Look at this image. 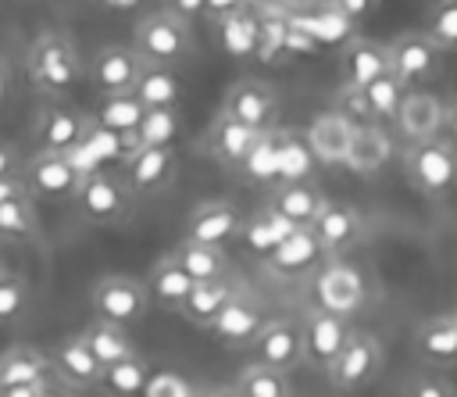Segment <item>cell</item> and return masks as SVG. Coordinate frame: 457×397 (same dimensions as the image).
Returning <instances> with one entry per match:
<instances>
[{
	"mask_svg": "<svg viewBox=\"0 0 457 397\" xmlns=\"http://www.w3.org/2000/svg\"><path fill=\"white\" fill-rule=\"evenodd\" d=\"M353 132L357 125L343 114V111H321L311 118L303 139H307V150L328 165V168H346V157H350V143H353Z\"/></svg>",
	"mask_w": 457,
	"mask_h": 397,
	"instance_id": "obj_19",
	"label": "cell"
},
{
	"mask_svg": "<svg viewBox=\"0 0 457 397\" xmlns=\"http://www.w3.org/2000/svg\"><path fill=\"white\" fill-rule=\"evenodd\" d=\"M389 154H393V143H389L386 129L378 122H368V125H357V132H353L346 168L357 175H375L389 161Z\"/></svg>",
	"mask_w": 457,
	"mask_h": 397,
	"instance_id": "obj_31",
	"label": "cell"
},
{
	"mask_svg": "<svg viewBox=\"0 0 457 397\" xmlns=\"http://www.w3.org/2000/svg\"><path fill=\"white\" fill-rule=\"evenodd\" d=\"M264 322H268L264 304H261L253 293L236 290V293L228 297V304L218 311V318H214L211 333H214V340H218V343L232 347V351H246V347L253 343V336L261 333V325H264Z\"/></svg>",
	"mask_w": 457,
	"mask_h": 397,
	"instance_id": "obj_16",
	"label": "cell"
},
{
	"mask_svg": "<svg viewBox=\"0 0 457 397\" xmlns=\"http://www.w3.org/2000/svg\"><path fill=\"white\" fill-rule=\"evenodd\" d=\"M93 114L71 107V104H46L36 118V150H61V154H71L75 147L86 143V136L93 132Z\"/></svg>",
	"mask_w": 457,
	"mask_h": 397,
	"instance_id": "obj_13",
	"label": "cell"
},
{
	"mask_svg": "<svg viewBox=\"0 0 457 397\" xmlns=\"http://www.w3.org/2000/svg\"><path fill=\"white\" fill-rule=\"evenodd\" d=\"M261 136H264V132H257V129L236 122V118L225 114V111H218V118L211 122L207 143H211V154L218 157V165L232 168V172H243V165H246V157H250V150L257 147Z\"/></svg>",
	"mask_w": 457,
	"mask_h": 397,
	"instance_id": "obj_22",
	"label": "cell"
},
{
	"mask_svg": "<svg viewBox=\"0 0 457 397\" xmlns=\"http://www.w3.org/2000/svg\"><path fill=\"white\" fill-rule=\"evenodd\" d=\"M132 204H136V193L129 190L125 175L121 172H107V168H89L82 172L75 193H71V207L75 215L86 222V225H121L132 218Z\"/></svg>",
	"mask_w": 457,
	"mask_h": 397,
	"instance_id": "obj_2",
	"label": "cell"
},
{
	"mask_svg": "<svg viewBox=\"0 0 457 397\" xmlns=\"http://www.w3.org/2000/svg\"><path fill=\"white\" fill-rule=\"evenodd\" d=\"M350 333H353L350 318L307 308V315H303V365L314 372H328L332 361L339 358V351L346 347Z\"/></svg>",
	"mask_w": 457,
	"mask_h": 397,
	"instance_id": "obj_12",
	"label": "cell"
},
{
	"mask_svg": "<svg viewBox=\"0 0 457 397\" xmlns=\"http://www.w3.org/2000/svg\"><path fill=\"white\" fill-rule=\"evenodd\" d=\"M143 57L136 54V46H121V43H111L104 50L93 54L89 61V82L96 89V97H107V93H132L136 89V79L143 72Z\"/></svg>",
	"mask_w": 457,
	"mask_h": 397,
	"instance_id": "obj_18",
	"label": "cell"
},
{
	"mask_svg": "<svg viewBox=\"0 0 457 397\" xmlns=\"http://www.w3.org/2000/svg\"><path fill=\"white\" fill-rule=\"evenodd\" d=\"M11 175H14V150L7 143H0V186L4 182H14Z\"/></svg>",
	"mask_w": 457,
	"mask_h": 397,
	"instance_id": "obj_52",
	"label": "cell"
},
{
	"mask_svg": "<svg viewBox=\"0 0 457 397\" xmlns=\"http://www.w3.org/2000/svg\"><path fill=\"white\" fill-rule=\"evenodd\" d=\"M171 14L186 18V21H196V18H207V0H164Z\"/></svg>",
	"mask_w": 457,
	"mask_h": 397,
	"instance_id": "obj_49",
	"label": "cell"
},
{
	"mask_svg": "<svg viewBox=\"0 0 457 397\" xmlns=\"http://www.w3.org/2000/svg\"><path fill=\"white\" fill-rule=\"evenodd\" d=\"M175 258L182 261V268L193 275V283L200 279H221L232 272L228 265V254L221 243H196V240H182L175 247Z\"/></svg>",
	"mask_w": 457,
	"mask_h": 397,
	"instance_id": "obj_35",
	"label": "cell"
},
{
	"mask_svg": "<svg viewBox=\"0 0 457 397\" xmlns=\"http://www.w3.org/2000/svg\"><path fill=\"white\" fill-rule=\"evenodd\" d=\"M246 351H250V361L271 365L278 372H293L296 365H303V318H293V315L268 318Z\"/></svg>",
	"mask_w": 457,
	"mask_h": 397,
	"instance_id": "obj_11",
	"label": "cell"
},
{
	"mask_svg": "<svg viewBox=\"0 0 457 397\" xmlns=\"http://www.w3.org/2000/svg\"><path fill=\"white\" fill-rule=\"evenodd\" d=\"M236 290H239V286H236L232 275H221V279H200V283H193V290L186 293L179 315H182L193 329H211L214 318H218V311L228 304V297H232Z\"/></svg>",
	"mask_w": 457,
	"mask_h": 397,
	"instance_id": "obj_27",
	"label": "cell"
},
{
	"mask_svg": "<svg viewBox=\"0 0 457 397\" xmlns=\"http://www.w3.org/2000/svg\"><path fill=\"white\" fill-rule=\"evenodd\" d=\"M143 397H196V390L179 372H154L146 390H143Z\"/></svg>",
	"mask_w": 457,
	"mask_h": 397,
	"instance_id": "obj_47",
	"label": "cell"
},
{
	"mask_svg": "<svg viewBox=\"0 0 457 397\" xmlns=\"http://www.w3.org/2000/svg\"><path fill=\"white\" fill-rule=\"evenodd\" d=\"M146 107H179L182 100V82L175 64H143L136 89H132Z\"/></svg>",
	"mask_w": 457,
	"mask_h": 397,
	"instance_id": "obj_32",
	"label": "cell"
},
{
	"mask_svg": "<svg viewBox=\"0 0 457 397\" xmlns=\"http://www.w3.org/2000/svg\"><path fill=\"white\" fill-rule=\"evenodd\" d=\"M386 72H389V50H386V43H375L368 36H353L346 43V50H343V82L346 86L364 89V86H371Z\"/></svg>",
	"mask_w": 457,
	"mask_h": 397,
	"instance_id": "obj_30",
	"label": "cell"
},
{
	"mask_svg": "<svg viewBox=\"0 0 457 397\" xmlns=\"http://www.w3.org/2000/svg\"><path fill=\"white\" fill-rule=\"evenodd\" d=\"M143 114H146V104L136 93H107V97H100L93 122L100 129H111V132H136Z\"/></svg>",
	"mask_w": 457,
	"mask_h": 397,
	"instance_id": "obj_36",
	"label": "cell"
},
{
	"mask_svg": "<svg viewBox=\"0 0 457 397\" xmlns=\"http://www.w3.org/2000/svg\"><path fill=\"white\" fill-rule=\"evenodd\" d=\"M328 4H332V11H336L343 21H364V18H371L375 7H378V0H328Z\"/></svg>",
	"mask_w": 457,
	"mask_h": 397,
	"instance_id": "obj_48",
	"label": "cell"
},
{
	"mask_svg": "<svg viewBox=\"0 0 457 397\" xmlns=\"http://www.w3.org/2000/svg\"><path fill=\"white\" fill-rule=\"evenodd\" d=\"M54 372H57V379H61L64 386H71L75 393H82V390L100 386L104 365H100V358L89 351V343H86L82 333H79V336L64 340V343L54 351Z\"/></svg>",
	"mask_w": 457,
	"mask_h": 397,
	"instance_id": "obj_26",
	"label": "cell"
},
{
	"mask_svg": "<svg viewBox=\"0 0 457 397\" xmlns=\"http://www.w3.org/2000/svg\"><path fill=\"white\" fill-rule=\"evenodd\" d=\"M403 172L421 197L450 200L457 193V147L446 136L414 139L403 150Z\"/></svg>",
	"mask_w": 457,
	"mask_h": 397,
	"instance_id": "obj_4",
	"label": "cell"
},
{
	"mask_svg": "<svg viewBox=\"0 0 457 397\" xmlns=\"http://www.w3.org/2000/svg\"><path fill=\"white\" fill-rule=\"evenodd\" d=\"M311 232L318 236L325 258H339L343 250H350L361 236V211L350 204H328L318 211V218L311 222Z\"/></svg>",
	"mask_w": 457,
	"mask_h": 397,
	"instance_id": "obj_25",
	"label": "cell"
},
{
	"mask_svg": "<svg viewBox=\"0 0 457 397\" xmlns=\"http://www.w3.org/2000/svg\"><path fill=\"white\" fill-rule=\"evenodd\" d=\"M289 32H293V21H289V18L261 11L257 57H261V61H282V54H286V43H289Z\"/></svg>",
	"mask_w": 457,
	"mask_h": 397,
	"instance_id": "obj_44",
	"label": "cell"
},
{
	"mask_svg": "<svg viewBox=\"0 0 457 397\" xmlns=\"http://www.w3.org/2000/svg\"><path fill=\"white\" fill-rule=\"evenodd\" d=\"M82 179V168L71 154L61 150H36L21 172V186L32 200H71L75 186Z\"/></svg>",
	"mask_w": 457,
	"mask_h": 397,
	"instance_id": "obj_9",
	"label": "cell"
},
{
	"mask_svg": "<svg viewBox=\"0 0 457 397\" xmlns=\"http://www.w3.org/2000/svg\"><path fill=\"white\" fill-rule=\"evenodd\" d=\"M54 376V354H46L36 343H11L7 351H0V386L43 383Z\"/></svg>",
	"mask_w": 457,
	"mask_h": 397,
	"instance_id": "obj_29",
	"label": "cell"
},
{
	"mask_svg": "<svg viewBox=\"0 0 457 397\" xmlns=\"http://www.w3.org/2000/svg\"><path fill=\"white\" fill-rule=\"evenodd\" d=\"M132 46L146 64H182L193 57L196 43H193V29L186 18L164 11H150L146 18H139L136 32H132Z\"/></svg>",
	"mask_w": 457,
	"mask_h": 397,
	"instance_id": "obj_5",
	"label": "cell"
},
{
	"mask_svg": "<svg viewBox=\"0 0 457 397\" xmlns=\"http://www.w3.org/2000/svg\"><path fill=\"white\" fill-rule=\"evenodd\" d=\"M382 365H386V351H382L378 336L368 329H353L346 347L339 351V358L332 361V368L325 376H328L332 390L353 393V390H364L371 379H378Z\"/></svg>",
	"mask_w": 457,
	"mask_h": 397,
	"instance_id": "obj_7",
	"label": "cell"
},
{
	"mask_svg": "<svg viewBox=\"0 0 457 397\" xmlns=\"http://www.w3.org/2000/svg\"><path fill=\"white\" fill-rule=\"evenodd\" d=\"M0 97H4V72H0Z\"/></svg>",
	"mask_w": 457,
	"mask_h": 397,
	"instance_id": "obj_56",
	"label": "cell"
},
{
	"mask_svg": "<svg viewBox=\"0 0 457 397\" xmlns=\"http://www.w3.org/2000/svg\"><path fill=\"white\" fill-rule=\"evenodd\" d=\"M82 340L89 343V351L100 358V365H114L121 358H132L139 354L132 336H129V325H118V322H107V318H93L86 329H82Z\"/></svg>",
	"mask_w": 457,
	"mask_h": 397,
	"instance_id": "obj_33",
	"label": "cell"
},
{
	"mask_svg": "<svg viewBox=\"0 0 457 397\" xmlns=\"http://www.w3.org/2000/svg\"><path fill=\"white\" fill-rule=\"evenodd\" d=\"M179 132V107H146L143 122L136 125L139 147H161L171 143Z\"/></svg>",
	"mask_w": 457,
	"mask_h": 397,
	"instance_id": "obj_42",
	"label": "cell"
},
{
	"mask_svg": "<svg viewBox=\"0 0 457 397\" xmlns=\"http://www.w3.org/2000/svg\"><path fill=\"white\" fill-rule=\"evenodd\" d=\"M146 290H150V300H154L157 308L179 311L182 300H186V293L193 290V275L182 268V261L175 258V250H168V254H161V258L150 265V272H146Z\"/></svg>",
	"mask_w": 457,
	"mask_h": 397,
	"instance_id": "obj_28",
	"label": "cell"
},
{
	"mask_svg": "<svg viewBox=\"0 0 457 397\" xmlns=\"http://www.w3.org/2000/svg\"><path fill=\"white\" fill-rule=\"evenodd\" d=\"M250 0H207V18L218 25V21H225L228 14H236V11H243Z\"/></svg>",
	"mask_w": 457,
	"mask_h": 397,
	"instance_id": "obj_50",
	"label": "cell"
},
{
	"mask_svg": "<svg viewBox=\"0 0 457 397\" xmlns=\"http://www.w3.org/2000/svg\"><path fill=\"white\" fill-rule=\"evenodd\" d=\"M403 93H407V86H403L393 72H386V75H378L371 86H364V97H368V107H371L375 122H393L396 111H400Z\"/></svg>",
	"mask_w": 457,
	"mask_h": 397,
	"instance_id": "obj_40",
	"label": "cell"
},
{
	"mask_svg": "<svg viewBox=\"0 0 457 397\" xmlns=\"http://www.w3.org/2000/svg\"><path fill=\"white\" fill-rule=\"evenodd\" d=\"M414 354L432 368L457 365V311L432 315L414 329Z\"/></svg>",
	"mask_w": 457,
	"mask_h": 397,
	"instance_id": "obj_21",
	"label": "cell"
},
{
	"mask_svg": "<svg viewBox=\"0 0 457 397\" xmlns=\"http://www.w3.org/2000/svg\"><path fill=\"white\" fill-rule=\"evenodd\" d=\"M368 297H371V286L364 272L343 258H325L307 279V308H318L350 322L368 308Z\"/></svg>",
	"mask_w": 457,
	"mask_h": 397,
	"instance_id": "obj_1",
	"label": "cell"
},
{
	"mask_svg": "<svg viewBox=\"0 0 457 397\" xmlns=\"http://www.w3.org/2000/svg\"><path fill=\"white\" fill-rule=\"evenodd\" d=\"M396 129L403 132L407 143L414 139H432V136H443V125H446V104L443 97L428 93L425 86H414L403 93L400 100V111H396Z\"/></svg>",
	"mask_w": 457,
	"mask_h": 397,
	"instance_id": "obj_20",
	"label": "cell"
},
{
	"mask_svg": "<svg viewBox=\"0 0 457 397\" xmlns=\"http://www.w3.org/2000/svg\"><path fill=\"white\" fill-rule=\"evenodd\" d=\"M39 397H75V390H71V386H64L61 379H50V383L39 390Z\"/></svg>",
	"mask_w": 457,
	"mask_h": 397,
	"instance_id": "obj_54",
	"label": "cell"
},
{
	"mask_svg": "<svg viewBox=\"0 0 457 397\" xmlns=\"http://www.w3.org/2000/svg\"><path fill=\"white\" fill-rule=\"evenodd\" d=\"M403 397H457V386L443 372H414L403 383Z\"/></svg>",
	"mask_w": 457,
	"mask_h": 397,
	"instance_id": "obj_45",
	"label": "cell"
},
{
	"mask_svg": "<svg viewBox=\"0 0 457 397\" xmlns=\"http://www.w3.org/2000/svg\"><path fill=\"white\" fill-rule=\"evenodd\" d=\"M150 365L143 354H132V358H121L114 365H104V376H100V386L111 393V397H143L146 383H150Z\"/></svg>",
	"mask_w": 457,
	"mask_h": 397,
	"instance_id": "obj_37",
	"label": "cell"
},
{
	"mask_svg": "<svg viewBox=\"0 0 457 397\" xmlns=\"http://www.w3.org/2000/svg\"><path fill=\"white\" fill-rule=\"evenodd\" d=\"M25 75L32 82V89H39L46 97H64V93H71L82 82L86 64L79 57V50L71 46V39H64L57 32H43L29 46Z\"/></svg>",
	"mask_w": 457,
	"mask_h": 397,
	"instance_id": "obj_3",
	"label": "cell"
},
{
	"mask_svg": "<svg viewBox=\"0 0 457 397\" xmlns=\"http://www.w3.org/2000/svg\"><path fill=\"white\" fill-rule=\"evenodd\" d=\"M243 207H236L232 200L225 197H214V200H200L189 215H186V225H182V240H196V243H228L239 236L243 229Z\"/></svg>",
	"mask_w": 457,
	"mask_h": 397,
	"instance_id": "obj_17",
	"label": "cell"
},
{
	"mask_svg": "<svg viewBox=\"0 0 457 397\" xmlns=\"http://www.w3.org/2000/svg\"><path fill=\"white\" fill-rule=\"evenodd\" d=\"M121 175L136 197H161L179 179V154L171 143L161 147H136L121 161Z\"/></svg>",
	"mask_w": 457,
	"mask_h": 397,
	"instance_id": "obj_10",
	"label": "cell"
},
{
	"mask_svg": "<svg viewBox=\"0 0 457 397\" xmlns=\"http://www.w3.org/2000/svg\"><path fill=\"white\" fill-rule=\"evenodd\" d=\"M218 29L232 32L228 46L236 54H257V36H261V11H253V4H246L243 11L228 14L225 21H218Z\"/></svg>",
	"mask_w": 457,
	"mask_h": 397,
	"instance_id": "obj_41",
	"label": "cell"
},
{
	"mask_svg": "<svg viewBox=\"0 0 457 397\" xmlns=\"http://www.w3.org/2000/svg\"><path fill=\"white\" fill-rule=\"evenodd\" d=\"M29 304H32V286L25 283V275L0 268V325L21 322Z\"/></svg>",
	"mask_w": 457,
	"mask_h": 397,
	"instance_id": "obj_39",
	"label": "cell"
},
{
	"mask_svg": "<svg viewBox=\"0 0 457 397\" xmlns=\"http://www.w3.org/2000/svg\"><path fill=\"white\" fill-rule=\"evenodd\" d=\"M268 207L278 211L293 229H303V225H311L318 218V211L325 207V197H321V190L307 175H296V179H282L271 190Z\"/></svg>",
	"mask_w": 457,
	"mask_h": 397,
	"instance_id": "obj_23",
	"label": "cell"
},
{
	"mask_svg": "<svg viewBox=\"0 0 457 397\" xmlns=\"http://www.w3.org/2000/svg\"><path fill=\"white\" fill-rule=\"evenodd\" d=\"M221 111L232 114L236 122L257 129V132H271L275 122H278V97L261 79H239V82L228 86Z\"/></svg>",
	"mask_w": 457,
	"mask_h": 397,
	"instance_id": "obj_15",
	"label": "cell"
},
{
	"mask_svg": "<svg viewBox=\"0 0 457 397\" xmlns=\"http://www.w3.org/2000/svg\"><path fill=\"white\" fill-rule=\"evenodd\" d=\"M0 240L4 243H39V215L25 186H0Z\"/></svg>",
	"mask_w": 457,
	"mask_h": 397,
	"instance_id": "obj_24",
	"label": "cell"
},
{
	"mask_svg": "<svg viewBox=\"0 0 457 397\" xmlns=\"http://www.w3.org/2000/svg\"><path fill=\"white\" fill-rule=\"evenodd\" d=\"M336 111H343L353 125H368V122H375V114H371V107H368L364 89L346 86V82H343V89H339V97H336Z\"/></svg>",
	"mask_w": 457,
	"mask_h": 397,
	"instance_id": "obj_46",
	"label": "cell"
},
{
	"mask_svg": "<svg viewBox=\"0 0 457 397\" xmlns=\"http://www.w3.org/2000/svg\"><path fill=\"white\" fill-rule=\"evenodd\" d=\"M293 232V225L278 215V211H271V207H261V211H253V215H246L243 218V229H239V240L253 250V254H261V258H268L286 236Z\"/></svg>",
	"mask_w": 457,
	"mask_h": 397,
	"instance_id": "obj_34",
	"label": "cell"
},
{
	"mask_svg": "<svg viewBox=\"0 0 457 397\" xmlns=\"http://www.w3.org/2000/svg\"><path fill=\"white\" fill-rule=\"evenodd\" d=\"M200 397H246L239 390V383H225V386H214V390H204Z\"/></svg>",
	"mask_w": 457,
	"mask_h": 397,
	"instance_id": "obj_55",
	"label": "cell"
},
{
	"mask_svg": "<svg viewBox=\"0 0 457 397\" xmlns=\"http://www.w3.org/2000/svg\"><path fill=\"white\" fill-rule=\"evenodd\" d=\"M425 32L443 46V54H457V0H436L425 14Z\"/></svg>",
	"mask_w": 457,
	"mask_h": 397,
	"instance_id": "obj_43",
	"label": "cell"
},
{
	"mask_svg": "<svg viewBox=\"0 0 457 397\" xmlns=\"http://www.w3.org/2000/svg\"><path fill=\"white\" fill-rule=\"evenodd\" d=\"M321 261H325V250H321L318 236L311 232V225H303V229H293L264 258V272L278 283H296V279H311Z\"/></svg>",
	"mask_w": 457,
	"mask_h": 397,
	"instance_id": "obj_14",
	"label": "cell"
},
{
	"mask_svg": "<svg viewBox=\"0 0 457 397\" xmlns=\"http://www.w3.org/2000/svg\"><path fill=\"white\" fill-rule=\"evenodd\" d=\"M57 379V376H54ZM50 379H43V383H18V386H0V397H39V390L46 386Z\"/></svg>",
	"mask_w": 457,
	"mask_h": 397,
	"instance_id": "obj_51",
	"label": "cell"
},
{
	"mask_svg": "<svg viewBox=\"0 0 457 397\" xmlns=\"http://www.w3.org/2000/svg\"><path fill=\"white\" fill-rule=\"evenodd\" d=\"M150 304L154 300H150L146 279H132V275H104L89 290L93 318H107V322H118V325L143 322Z\"/></svg>",
	"mask_w": 457,
	"mask_h": 397,
	"instance_id": "obj_6",
	"label": "cell"
},
{
	"mask_svg": "<svg viewBox=\"0 0 457 397\" xmlns=\"http://www.w3.org/2000/svg\"><path fill=\"white\" fill-rule=\"evenodd\" d=\"M289 372H278L271 365H261V361H246L236 376L239 390L246 397H293V386L286 379Z\"/></svg>",
	"mask_w": 457,
	"mask_h": 397,
	"instance_id": "obj_38",
	"label": "cell"
},
{
	"mask_svg": "<svg viewBox=\"0 0 457 397\" xmlns=\"http://www.w3.org/2000/svg\"><path fill=\"white\" fill-rule=\"evenodd\" d=\"M389 50V72L407 86H425L428 79L439 75V64H443V46L425 32V29H414V32H400L386 43Z\"/></svg>",
	"mask_w": 457,
	"mask_h": 397,
	"instance_id": "obj_8",
	"label": "cell"
},
{
	"mask_svg": "<svg viewBox=\"0 0 457 397\" xmlns=\"http://www.w3.org/2000/svg\"><path fill=\"white\" fill-rule=\"evenodd\" d=\"M443 136L457 147V100H453V104H446V125H443Z\"/></svg>",
	"mask_w": 457,
	"mask_h": 397,
	"instance_id": "obj_53",
	"label": "cell"
}]
</instances>
